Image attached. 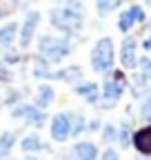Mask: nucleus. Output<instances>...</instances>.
Returning a JSON list of instances; mask_svg holds the SVG:
<instances>
[{
  "label": "nucleus",
  "instance_id": "obj_17",
  "mask_svg": "<svg viewBox=\"0 0 151 160\" xmlns=\"http://www.w3.org/2000/svg\"><path fill=\"white\" fill-rule=\"evenodd\" d=\"M134 22H136L134 13H131V9H127V11H122L120 18H118V29H120V31H129Z\"/></svg>",
  "mask_w": 151,
  "mask_h": 160
},
{
  "label": "nucleus",
  "instance_id": "obj_5",
  "mask_svg": "<svg viewBox=\"0 0 151 160\" xmlns=\"http://www.w3.org/2000/svg\"><path fill=\"white\" fill-rule=\"evenodd\" d=\"M73 125H71V116L69 113H58L51 120V138L58 140V142H65V140L71 136Z\"/></svg>",
  "mask_w": 151,
  "mask_h": 160
},
{
  "label": "nucleus",
  "instance_id": "obj_16",
  "mask_svg": "<svg viewBox=\"0 0 151 160\" xmlns=\"http://www.w3.org/2000/svg\"><path fill=\"white\" fill-rule=\"evenodd\" d=\"M40 149H45V145L40 142L38 136H27L22 140V151H40Z\"/></svg>",
  "mask_w": 151,
  "mask_h": 160
},
{
  "label": "nucleus",
  "instance_id": "obj_2",
  "mask_svg": "<svg viewBox=\"0 0 151 160\" xmlns=\"http://www.w3.org/2000/svg\"><path fill=\"white\" fill-rule=\"evenodd\" d=\"M38 49H40V56L45 60H49V62H60L71 51V47L65 38H53V36H42L40 42H38Z\"/></svg>",
  "mask_w": 151,
  "mask_h": 160
},
{
  "label": "nucleus",
  "instance_id": "obj_3",
  "mask_svg": "<svg viewBox=\"0 0 151 160\" xmlns=\"http://www.w3.org/2000/svg\"><path fill=\"white\" fill-rule=\"evenodd\" d=\"M91 67L93 71L105 73L113 67V42L111 38H100L91 51Z\"/></svg>",
  "mask_w": 151,
  "mask_h": 160
},
{
  "label": "nucleus",
  "instance_id": "obj_26",
  "mask_svg": "<svg viewBox=\"0 0 151 160\" xmlns=\"http://www.w3.org/2000/svg\"><path fill=\"white\" fill-rule=\"evenodd\" d=\"M58 2H62V5H71V2H76V0H58Z\"/></svg>",
  "mask_w": 151,
  "mask_h": 160
},
{
  "label": "nucleus",
  "instance_id": "obj_14",
  "mask_svg": "<svg viewBox=\"0 0 151 160\" xmlns=\"http://www.w3.org/2000/svg\"><path fill=\"white\" fill-rule=\"evenodd\" d=\"M51 100H53V89H51L49 85H42L40 89H38V98H36L38 107H40V109L49 107V102H51Z\"/></svg>",
  "mask_w": 151,
  "mask_h": 160
},
{
  "label": "nucleus",
  "instance_id": "obj_21",
  "mask_svg": "<svg viewBox=\"0 0 151 160\" xmlns=\"http://www.w3.org/2000/svg\"><path fill=\"white\" fill-rule=\"evenodd\" d=\"M138 65H140V69H142V76H144L147 80H151V60H149V58H140Z\"/></svg>",
  "mask_w": 151,
  "mask_h": 160
},
{
  "label": "nucleus",
  "instance_id": "obj_8",
  "mask_svg": "<svg viewBox=\"0 0 151 160\" xmlns=\"http://www.w3.org/2000/svg\"><path fill=\"white\" fill-rule=\"evenodd\" d=\"M120 60H122V65L124 67H136L138 65V58H136V40L134 38H127L122 47H120Z\"/></svg>",
  "mask_w": 151,
  "mask_h": 160
},
{
  "label": "nucleus",
  "instance_id": "obj_13",
  "mask_svg": "<svg viewBox=\"0 0 151 160\" xmlns=\"http://www.w3.org/2000/svg\"><path fill=\"white\" fill-rule=\"evenodd\" d=\"M56 78H58V80H67V82H78V80L82 78V69L80 67H67V69L56 73Z\"/></svg>",
  "mask_w": 151,
  "mask_h": 160
},
{
  "label": "nucleus",
  "instance_id": "obj_20",
  "mask_svg": "<svg viewBox=\"0 0 151 160\" xmlns=\"http://www.w3.org/2000/svg\"><path fill=\"white\" fill-rule=\"evenodd\" d=\"M71 125H73V136H78L82 129H85V118H80V116H71Z\"/></svg>",
  "mask_w": 151,
  "mask_h": 160
},
{
  "label": "nucleus",
  "instance_id": "obj_12",
  "mask_svg": "<svg viewBox=\"0 0 151 160\" xmlns=\"http://www.w3.org/2000/svg\"><path fill=\"white\" fill-rule=\"evenodd\" d=\"M33 76H36V78H56V73L49 69V60H45L42 56H40V58H36Z\"/></svg>",
  "mask_w": 151,
  "mask_h": 160
},
{
  "label": "nucleus",
  "instance_id": "obj_22",
  "mask_svg": "<svg viewBox=\"0 0 151 160\" xmlns=\"http://www.w3.org/2000/svg\"><path fill=\"white\" fill-rule=\"evenodd\" d=\"M129 138H131L129 129L127 127H120L118 129V142H120V147H129Z\"/></svg>",
  "mask_w": 151,
  "mask_h": 160
},
{
  "label": "nucleus",
  "instance_id": "obj_23",
  "mask_svg": "<svg viewBox=\"0 0 151 160\" xmlns=\"http://www.w3.org/2000/svg\"><path fill=\"white\" fill-rule=\"evenodd\" d=\"M102 136H105V140H109V142H111V140H118V129L111 127V125H107L105 131H102Z\"/></svg>",
  "mask_w": 151,
  "mask_h": 160
},
{
  "label": "nucleus",
  "instance_id": "obj_29",
  "mask_svg": "<svg viewBox=\"0 0 151 160\" xmlns=\"http://www.w3.org/2000/svg\"><path fill=\"white\" fill-rule=\"evenodd\" d=\"M147 120H151V116H149V118H147Z\"/></svg>",
  "mask_w": 151,
  "mask_h": 160
},
{
  "label": "nucleus",
  "instance_id": "obj_25",
  "mask_svg": "<svg viewBox=\"0 0 151 160\" xmlns=\"http://www.w3.org/2000/svg\"><path fill=\"white\" fill-rule=\"evenodd\" d=\"M142 47H144L147 51H151V38H149V40H144V42H142Z\"/></svg>",
  "mask_w": 151,
  "mask_h": 160
},
{
  "label": "nucleus",
  "instance_id": "obj_10",
  "mask_svg": "<svg viewBox=\"0 0 151 160\" xmlns=\"http://www.w3.org/2000/svg\"><path fill=\"white\" fill-rule=\"evenodd\" d=\"M76 160H98V149L93 142H78L73 147Z\"/></svg>",
  "mask_w": 151,
  "mask_h": 160
},
{
  "label": "nucleus",
  "instance_id": "obj_9",
  "mask_svg": "<svg viewBox=\"0 0 151 160\" xmlns=\"http://www.w3.org/2000/svg\"><path fill=\"white\" fill-rule=\"evenodd\" d=\"M134 147L144 156L151 153V127H144V129L134 133Z\"/></svg>",
  "mask_w": 151,
  "mask_h": 160
},
{
  "label": "nucleus",
  "instance_id": "obj_27",
  "mask_svg": "<svg viewBox=\"0 0 151 160\" xmlns=\"http://www.w3.org/2000/svg\"><path fill=\"white\" fill-rule=\"evenodd\" d=\"M27 160H38V158H27Z\"/></svg>",
  "mask_w": 151,
  "mask_h": 160
},
{
  "label": "nucleus",
  "instance_id": "obj_19",
  "mask_svg": "<svg viewBox=\"0 0 151 160\" xmlns=\"http://www.w3.org/2000/svg\"><path fill=\"white\" fill-rule=\"evenodd\" d=\"M113 2H116V0H96L98 13H100V16H107V13L113 9Z\"/></svg>",
  "mask_w": 151,
  "mask_h": 160
},
{
  "label": "nucleus",
  "instance_id": "obj_1",
  "mask_svg": "<svg viewBox=\"0 0 151 160\" xmlns=\"http://www.w3.org/2000/svg\"><path fill=\"white\" fill-rule=\"evenodd\" d=\"M82 9H80V2L76 0L71 5H65L60 9H53L51 11V22L53 27H58L60 31H67V33H73L82 27Z\"/></svg>",
  "mask_w": 151,
  "mask_h": 160
},
{
  "label": "nucleus",
  "instance_id": "obj_28",
  "mask_svg": "<svg viewBox=\"0 0 151 160\" xmlns=\"http://www.w3.org/2000/svg\"><path fill=\"white\" fill-rule=\"evenodd\" d=\"M147 2H149V5H151V0H147Z\"/></svg>",
  "mask_w": 151,
  "mask_h": 160
},
{
  "label": "nucleus",
  "instance_id": "obj_4",
  "mask_svg": "<svg viewBox=\"0 0 151 160\" xmlns=\"http://www.w3.org/2000/svg\"><path fill=\"white\" fill-rule=\"evenodd\" d=\"M122 91H124V80H122L120 73H116L111 80H107L105 87H102L105 107H113V105H116L118 100H120V96H122Z\"/></svg>",
  "mask_w": 151,
  "mask_h": 160
},
{
  "label": "nucleus",
  "instance_id": "obj_15",
  "mask_svg": "<svg viewBox=\"0 0 151 160\" xmlns=\"http://www.w3.org/2000/svg\"><path fill=\"white\" fill-rule=\"evenodd\" d=\"M16 25L11 22V25H5L2 29H0V47H9L11 42H13V36H16Z\"/></svg>",
  "mask_w": 151,
  "mask_h": 160
},
{
  "label": "nucleus",
  "instance_id": "obj_7",
  "mask_svg": "<svg viewBox=\"0 0 151 160\" xmlns=\"http://www.w3.org/2000/svg\"><path fill=\"white\" fill-rule=\"evenodd\" d=\"M38 22H40V13H38V11L27 13L25 25H22V31H20V45H22V47H27V45L31 42V38H33V31H36Z\"/></svg>",
  "mask_w": 151,
  "mask_h": 160
},
{
  "label": "nucleus",
  "instance_id": "obj_18",
  "mask_svg": "<svg viewBox=\"0 0 151 160\" xmlns=\"http://www.w3.org/2000/svg\"><path fill=\"white\" fill-rule=\"evenodd\" d=\"M13 142H16V136L13 133H2V138H0V158L9 153V149L13 147Z\"/></svg>",
  "mask_w": 151,
  "mask_h": 160
},
{
  "label": "nucleus",
  "instance_id": "obj_6",
  "mask_svg": "<svg viewBox=\"0 0 151 160\" xmlns=\"http://www.w3.org/2000/svg\"><path fill=\"white\" fill-rule=\"evenodd\" d=\"M13 118H25L27 122L31 125H42L45 122V113L40 107H31V105H20V107H16L13 109Z\"/></svg>",
  "mask_w": 151,
  "mask_h": 160
},
{
  "label": "nucleus",
  "instance_id": "obj_11",
  "mask_svg": "<svg viewBox=\"0 0 151 160\" xmlns=\"http://www.w3.org/2000/svg\"><path fill=\"white\" fill-rule=\"evenodd\" d=\"M76 93H80L82 98H87L89 102H98V85H93V82L76 85Z\"/></svg>",
  "mask_w": 151,
  "mask_h": 160
},
{
  "label": "nucleus",
  "instance_id": "obj_24",
  "mask_svg": "<svg viewBox=\"0 0 151 160\" xmlns=\"http://www.w3.org/2000/svg\"><path fill=\"white\" fill-rule=\"evenodd\" d=\"M102 160H120V158H118V153L113 151V149H107V151L102 153Z\"/></svg>",
  "mask_w": 151,
  "mask_h": 160
}]
</instances>
